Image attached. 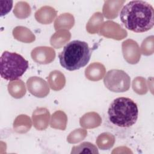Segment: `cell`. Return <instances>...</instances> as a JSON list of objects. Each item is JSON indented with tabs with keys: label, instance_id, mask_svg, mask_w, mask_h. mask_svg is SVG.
Segmentation results:
<instances>
[{
	"label": "cell",
	"instance_id": "cell-5",
	"mask_svg": "<svg viewBox=\"0 0 154 154\" xmlns=\"http://www.w3.org/2000/svg\"><path fill=\"white\" fill-rule=\"evenodd\" d=\"M103 82L105 87L111 91L124 92L130 87L131 78L123 70L112 69L106 73Z\"/></svg>",
	"mask_w": 154,
	"mask_h": 154
},
{
	"label": "cell",
	"instance_id": "cell-6",
	"mask_svg": "<svg viewBox=\"0 0 154 154\" xmlns=\"http://www.w3.org/2000/svg\"><path fill=\"white\" fill-rule=\"evenodd\" d=\"M98 153L99 151L96 146L89 142H84L78 146H73L71 153Z\"/></svg>",
	"mask_w": 154,
	"mask_h": 154
},
{
	"label": "cell",
	"instance_id": "cell-4",
	"mask_svg": "<svg viewBox=\"0 0 154 154\" xmlns=\"http://www.w3.org/2000/svg\"><path fill=\"white\" fill-rule=\"evenodd\" d=\"M28 62L22 55L4 51L0 58V74L2 78L7 81L19 79L28 68Z\"/></svg>",
	"mask_w": 154,
	"mask_h": 154
},
{
	"label": "cell",
	"instance_id": "cell-1",
	"mask_svg": "<svg viewBox=\"0 0 154 154\" xmlns=\"http://www.w3.org/2000/svg\"><path fill=\"white\" fill-rule=\"evenodd\" d=\"M120 19L125 28L135 32H144L154 25V10L147 2L131 1L123 6Z\"/></svg>",
	"mask_w": 154,
	"mask_h": 154
},
{
	"label": "cell",
	"instance_id": "cell-3",
	"mask_svg": "<svg viewBox=\"0 0 154 154\" xmlns=\"http://www.w3.org/2000/svg\"><path fill=\"white\" fill-rule=\"evenodd\" d=\"M108 115L109 121L113 125L121 128H129L136 123L138 109L137 103L131 99L120 97L111 103Z\"/></svg>",
	"mask_w": 154,
	"mask_h": 154
},
{
	"label": "cell",
	"instance_id": "cell-2",
	"mask_svg": "<svg viewBox=\"0 0 154 154\" xmlns=\"http://www.w3.org/2000/svg\"><path fill=\"white\" fill-rule=\"evenodd\" d=\"M91 50L85 42L73 40L66 45L58 55L61 66L69 71L85 66L90 60Z\"/></svg>",
	"mask_w": 154,
	"mask_h": 154
}]
</instances>
